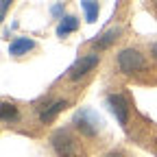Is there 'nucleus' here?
Listing matches in <instances>:
<instances>
[{"instance_id":"7ed1b4c3","label":"nucleus","mask_w":157,"mask_h":157,"mask_svg":"<svg viewBox=\"0 0 157 157\" xmlns=\"http://www.w3.org/2000/svg\"><path fill=\"white\" fill-rule=\"evenodd\" d=\"M118 68H120V72L124 74H133V72H140L144 68V57L140 50L135 48H122L120 52H118Z\"/></svg>"},{"instance_id":"f03ea898","label":"nucleus","mask_w":157,"mask_h":157,"mask_svg":"<svg viewBox=\"0 0 157 157\" xmlns=\"http://www.w3.org/2000/svg\"><path fill=\"white\" fill-rule=\"evenodd\" d=\"M50 146H52V151L59 157H78V155H81V146H78V142L66 129H57L50 135Z\"/></svg>"},{"instance_id":"0eeeda50","label":"nucleus","mask_w":157,"mask_h":157,"mask_svg":"<svg viewBox=\"0 0 157 157\" xmlns=\"http://www.w3.org/2000/svg\"><path fill=\"white\" fill-rule=\"evenodd\" d=\"M33 48H35L33 39H29V37H15L13 42L9 44V55L11 57H22V55H26Z\"/></svg>"},{"instance_id":"ddd939ff","label":"nucleus","mask_w":157,"mask_h":157,"mask_svg":"<svg viewBox=\"0 0 157 157\" xmlns=\"http://www.w3.org/2000/svg\"><path fill=\"white\" fill-rule=\"evenodd\" d=\"M9 5H11V0H2V5H0V15H7V11H9Z\"/></svg>"},{"instance_id":"9d476101","label":"nucleus","mask_w":157,"mask_h":157,"mask_svg":"<svg viewBox=\"0 0 157 157\" xmlns=\"http://www.w3.org/2000/svg\"><path fill=\"white\" fill-rule=\"evenodd\" d=\"M17 118H20V113H17L15 105H11V103H2V105H0V120H2L5 124L7 122H15Z\"/></svg>"},{"instance_id":"4468645a","label":"nucleus","mask_w":157,"mask_h":157,"mask_svg":"<svg viewBox=\"0 0 157 157\" xmlns=\"http://www.w3.org/2000/svg\"><path fill=\"white\" fill-rule=\"evenodd\" d=\"M151 55H153V59H157V42L151 46Z\"/></svg>"},{"instance_id":"f8f14e48","label":"nucleus","mask_w":157,"mask_h":157,"mask_svg":"<svg viewBox=\"0 0 157 157\" xmlns=\"http://www.w3.org/2000/svg\"><path fill=\"white\" fill-rule=\"evenodd\" d=\"M50 13H52L55 17H59V20H63V17H66V15H63V2L52 5V7H50Z\"/></svg>"},{"instance_id":"6e6552de","label":"nucleus","mask_w":157,"mask_h":157,"mask_svg":"<svg viewBox=\"0 0 157 157\" xmlns=\"http://www.w3.org/2000/svg\"><path fill=\"white\" fill-rule=\"evenodd\" d=\"M120 33H122V29H109V31H105L98 39H94V48L96 50H105V48H109L118 37H120Z\"/></svg>"},{"instance_id":"2eb2a0df","label":"nucleus","mask_w":157,"mask_h":157,"mask_svg":"<svg viewBox=\"0 0 157 157\" xmlns=\"http://www.w3.org/2000/svg\"><path fill=\"white\" fill-rule=\"evenodd\" d=\"M103 157H120V153H116V151H111V153H105Z\"/></svg>"},{"instance_id":"20e7f679","label":"nucleus","mask_w":157,"mask_h":157,"mask_svg":"<svg viewBox=\"0 0 157 157\" xmlns=\"http://www.w3.org/2000/svg\"><path fill=\"white\" fill-rule=\"evenodd\" d=\"M98 61H101V55H98V52H87V55H81V57H78L76 61L70 66L68 76L72 78V81H78V78H83L87 72H92V70L98 66Z\"/></svg>"},{"instance_id":"423d86ee","label":"nucleus","mask_w":157,"mask_h":157,"mask_svg":"<svg viewBox=\"0 0 157 157\" xmlns=\"http://www.w3.org/2000/svg\"><path fill=\"white\" fill-rule=\"evenodd\" d=\"M66 107H68V101H63V98L52 101V103H48L42 111H39V120H42L44 124H48V122H52L55 118H57V113H61Z\"/></svg>"},{"instance_id":"39448f33","label":"nucleus","mask_w":157,"mask_h":157,"mask_svg":"<svg viewBox=\"0 0 157 157\" xmlns=\"http://www.w3.org/2000/svg\"><path fill=\"white\" fill-rule=\"evenodd\" d=\"M107 107L116 116V120L124 127L127 120H129V103H127V98L122 94H109L107 96Z\"/></svg>"},{"instance_id":"1a4fd4ad","label":"nucleus","mask_w":157,"mask_h":157,"mask_svg":"<svg viewBox=\"0 0 157 157\" xmlns=\"http://www.w3.org/2000/svg\"><path fill=\"white\" fill-rule=\"evenodd\" d=\"M76 29H78V20H76L74 15H66L61 22L57 24V35H59V37H66V35L74 33Z\"/></svg>"},{"instance_id":"9b49d317","label":"nucleus","mask_w":157,"mask_h":157,"mask_svg":"<svg viewBox=\"0 0 157 157\" xmlns=\"http://www.w3.org/2000/svg\"><path fill=\"white\" fill-rule=\"evenodd\" d=\"M81 9L85 11V22H96V17H98V11H101V5L98 2H92V0H83L81 2Z\"/></svg>"},{"instance_id":"f257e3e1","label":"nucleus","mask_w":157,"mask_h":157,"mask_svg":"<svg viewBox=\"0 0 157 157\" xmlns=\"http://www.w3.org/2000/svg\"><path fill=\"white\" fill-rule=\"evenodd\" d=\"M72 124H74V129L81 133V135H85V137H96L98 133L103 131L105 120L101 118V113H98V111H94V109H90V107H83V109H78V111L72 116Z\"/></svg>"}]
</instances>
